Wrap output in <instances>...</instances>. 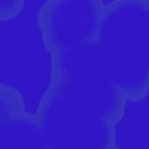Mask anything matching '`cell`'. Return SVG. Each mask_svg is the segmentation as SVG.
<instances>
[{"mask_svg":"<svg viewBox=\"0 0 149 149\" xmlns=\"http://www.w3.org/2000/svg\"><path fill=\"white\" fill-rule=\"evenodd\" d=\"M51 76H101L127 101L149 94V0H111L91 37L51 57Z\"/></svg>","mask_w":149,"mask_h":149,"instance_id":"cell-1","label":"cell"},{"mask_svg":"<svg viewBox=\"0 0 149 149\" xmlns=\"http://www.w3.org/2000/svg\"><path fill=\"white\" fill-rule=\"evenodd\" d=\"M129 101L101 76H51L37 117L50 149H104Z\"/></svg>","mask_w":149,"mask_h":149,"instance_id":"cell-2","label":"cell"},{"mask_svg":"<svg viewBox=\"0 0 149 149\" xmlns=\"http://www.w3.org/2000/svg\"><path fill=\"white\" fill-rule=\"evenodd\" d=\"M0 149H50L37 114L26 110L22 94L0 86Z\"/></svg>","mask_w":149,"mask_h":149,"instance_id":"cell-3","label":"cell"},{"mask_svg":"<svg viewBox=\"0 0 149 149\" xmlns=\"http://www.w3.org/2000/svg\"><path fill=\"white\" fill-rule=\"evenodd\" d=\"M26 0H0V21L9 22L16 19L25 8Z\"/></svg>","mask_w":149,"mask_h":149,"instance_id":"cell-4","label":"cell"},{"mask_svg":"<svg viewBox=\"0 0 149 149\" xmlns=\"http://www.w3.org/2000/svg\"><path fill=\"white\" fill-rule=\"evenodd\" d=\"M104 149H121V148H118L117 145H114V146H110V148H104Z\"/></svg>","mask_w":149,"mask_h":149,"instance_id":"cell-5","label":"cell"}]
</instances>
